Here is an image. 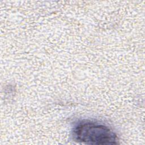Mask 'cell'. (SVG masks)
Returning a JSON list of instances; mask_svg holds the SVG:
<instances>
[{
    "mask_svg": "<svg viewBox=\"0 0 145 145\" xmlns=\"http://www.w3.org/2000/svg\"><path fill=\"white\" fill-rule=\"evenodd\" d=\"M71 135L76 142L87 144H114L118 142L116 134L103 123L84 120L73 127Z\"/></svg>",
    "mask_w": 145,
    "mask_h": 145,
    "instance_id": "6da1fadb",
    "label": "cell"
}]
</instances>
